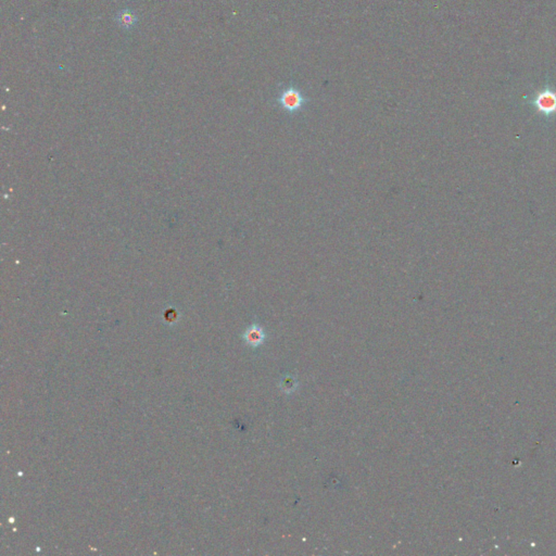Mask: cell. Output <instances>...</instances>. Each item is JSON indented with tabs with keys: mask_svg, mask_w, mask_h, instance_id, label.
<instances>
[{
	"mask_svg": "<svg viewBox=\"0 0 556 556\" xmlns=\"http://www.w3.org/2000/svg\"><path fill=\"white\" fill-rule=\"evenodd\" d=\"M275 102L284 112L290 115L299 114L306 110L310 103V98L302 91L300 87L289 83L280 87Z\"/></svg>",
	"mask_w": 556,
	"mask_h": 556,
	"instance_id": "obj_1",
	"label": "cell"
},
{
	"mask_svg": "<svg viewBox=\"0 0 556 556\" xmlns=\"http://www.w3.org/2000/svg\"><path fill=\"white\" fill-rule=\"evenodd\" d=\"M530 103L536 112L544 119L554 118L556 115V89L552 86L546 85L536 91Z\"/></svg>",
	"mask_w": 556,
	"mask_h": 556,
	"instance_id": "obj_2",
	"label": "cell"
},
{
	"mask_svg": "<svg viewBox=\"0 0 556 556\" xmlns=\"http://www.w3.org/2000/svg\"><path fill=\"white\" fill-rule=\"evenodd\" d=\"M242 338L249 347L257 348L265 342L266 332L260 324L253 323L244 330Z\"/></svg>",
	"mask_w": 556,
	"mask_h": 556,
	"instance_id": "obj_3",
	"label": "cell"
},
{
	"mask_svg": "<svg viewBox=\"0 0 556 556\" xmlns=\"http://www.w3.org/2000/svg\"><path fill=\"white\" fill-rule=\"evenodd\" d=\"M116 21L119 22V24L124 28H131L135 24L137 21L136 15L130 10H123L116 16Z\"/></svg>",
	"mask_w": 556,
	"mask_h": 556,
	"instance_id": "obj_4",
	"label": "cell"
}]
</instances>
